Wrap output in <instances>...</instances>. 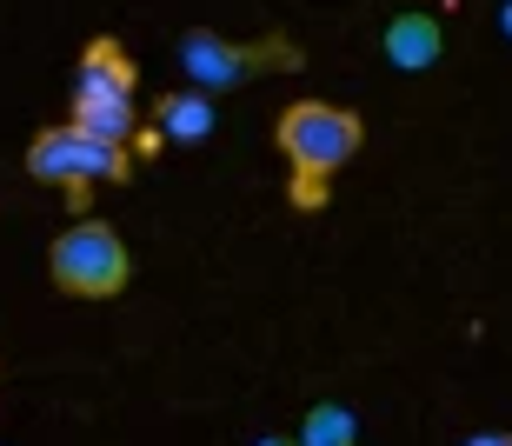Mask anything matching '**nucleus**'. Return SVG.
Listing matches in <instances>:
<instances>
[{"instance_id": "obj_2", "label": "nucleus", "mask_w": 512, "mask_h": 446, "mask_svg": "<svg viewBox=\"0 0 512 446\" xmlns=\"http://www.w3.org/2000/svg\"><path fill=\"white\" fill-rule=\"evenodd\" d=\"M47 273L67 300H120L133 280V260H127V240L107 220H74L47 247Z\"/></svg>"}, {"instance_id": "obj_10", "label": "nucleus", "mask_w": 512, "mask_h": 446, "mask_svg": "<svg viewBox=\"0 0 512 446\" xmlns=\"http://www.w3.org/2000/svg\"><path fill=\"white\" fill-rule=\"evenodd\" d=\"M466 446H512V433H473Z\"/></svg>"}, {"instance_id": "obj_11", "label": "nucleus", "mask_w": 512, "mask_h": 446, "mask_svg": "<svg viewBox=\"0 0 512 446\" xmlns=\"http://www.w3.org/2000/svg\"><path fill=\"white\" fill-rule=\"evenodd\" d=\"M260 446H300V440H260Z\"/></svg>"}, {"instance_id": "obj_6", "label": "nucleus", "mask_w": 512, "mask_h": 446, "mask_svg": "<svg viewBox=\"0 0 512 446\" xmlns=\"http://www.w3.org/2000/svg\"><path fill=\"white\" fill-rule=\"evenodd\" d=\"M140 87V67H133V54L120 47L114 34L87 40V54H80V74H74V94H127Z\"/></svg>"}, {"instance_id": "obj_5", "label": "nucleus", "mask_w": 512, "mask_h": 446, "mask_svg": "<svg viewBox=\"0 0 512 446\" xmlns=\"http://www.w3.org/2000/svg\"><path fill=\"white\" fill-rule=\"evenodd\" d=\"M80 140H94V147H127L140 134V114H133L127 94H74V120H67Z\"/></svg>"}, {"instance_id": "obj_3", "label": "nucleus", "mask_w": 512, "mask_h": 446, "mask_svg": "<svg viewBox=\"0 0 512 446\" xmlns=\"http://www.w3.org/2000/svg\"><path fill=\"white\" fill-rule=\"evenodd\" d=\"M27 174L47 180V187H67L74 200H87V187L94 180H127L133 174V160L127 147H94V140H80L74 127H40L34 147H27Z\"/></svg>"}, {"instance_id": "obj_9", "label": "nucleus", "mask_w": 512, "mask_h": 446, "mask_svg": "<svg viewBox=\"0 0 512 446\" xmlns=\"http://www.w3.org/2000/svg\"><path fill=\"white\" fill-rule=\"evenodd\" d=\"M353 440H360V420H353L340 400H320V407H306L300 446H353Z\"/></svg>"}, {"instance_id": "obj_4", "label": "nucleus", "mask_w": 512, "mask_h": 446, "mask_svg": "<svg viewBox=\"0 0 512 446\" xmlns=\"http://www.w3.org/2000/svg\"><path fill=\"white\" fill-rule=\"evenodd\" d=\"M293 47L286 40H253V47H240V40H220L207 34V27H193L187 40H180V74L193 80V94H227V87H247L253 74H266V67H293Z\"/></svg>"}, {"instance_id": "obj_12", "label": "nucleus", "mask_w": 512, "mask_h": 446, "mask_svg": "<svg viewBox=\"0 0 512 446\" xmlns=\"http://www.w3.org/2000/svg\"><path fill=\"white\" fill-rule=\"evenodd\" d=\"M506 34H512V0H506Z\"/></svg>"}, {"instance_id": "obj_1", "label": "nucleus", "mask_w": 512, "mask_h": 446, "mask_svg": "<svg viewBox=\"0 0 512 446\" xmlns=\"http://www.w3.org/2000/svg\"><path fill=\"white\" fill-rule=\"evenodd\" d=\"M273 140H280L286 167H293V207L313 214L333 194V174L360 154L366 120L353 107H333V100H293L280 114V127H273Z\"/></svg>"}, {"instance_id": "obj_7", "label": "nucleus", "mask_w": 512, "mask_h": 446, "mask_svg": "<svg viewBox=\"0 0 512 446\" xmlns=\"http://www.w3.org/2000/svg\"><path fill=\"white\" fill-rule=\"evenodd\" d=\"M386 60H393L399 74H426L439 60V47H446V34H439V20L433 14H399L393 27H386Z\"/></svg>"}, {"instance_id": "obj_8", "label": "nucleus", "mask_w": 512, "mask_h": 446, "mask_svg": "<svg viewBox=\"0 0 512 446\" xmlns=\"http://www.w3.org/2000/svg\"><path fill=\"white\" fill-rule=\"evenodd\" d=\"M153 127H160V134L167 140H180V147H200V140L213 134V100L207 94H160L153 100Z\"/></svg>"}]
</instances>
